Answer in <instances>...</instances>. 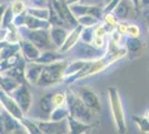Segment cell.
<instances>
[{
    "mask_svg": "<svg viewBox=\"0 0 149 134\" xmlns=\"http://www.w3.org/2000/svg\"><path fill=\"white\" fill-rule=\"evenodd\" d=\"M21 39L29 40L40 51H57L49 36V29H28L25 26L17 28Z\"/></svg>",
    "mask_w": 149,
    "mask_h": 134,
    "instance_id": "obj_1",
    "label": "cell"
},
{
    "mask_svg": "<svg viewBox=\"0 0 149 134\" xmlns=\"http://www.w3.org/2000/svg\"><path fill=\"white\" fill-rule=\"evenodd\" d=\"M67 64L68 63L66 59H61L51 64L45 65L41 75L36 85L39 87H47V86H52L55 84H58L63 79V72Z\"/></svg>",
    "mask_w": 149,
    "mask_h": 134,
    "instance_id": "obj_2",
    "label": "cell"
},
{
    "mask_svg": "<svg viewBox=\"0 0 149 134\" xmlns=\"http://www.w3.org/2000/svg\"><path fill=\"white\" fill-rule=\"evenodd\" d=\"M108 102L110 105L113 123L116 128L120 134H124L127 130L126 126V115H125L124 105L121 97L119 95L118 89L116 87H109L108 88Z\"/></svg>",
    "mask_w": 149,
    "mask_h": 134,
    "instance_id": "obj_3",
    "label": "cell"
},
{
    "mask_svg": "<svg viewBox=\"0 0 149 134\" xmlns=\"http://www.w3.org/2000/svg\"><path fill=\"white\" fill-rule=\"evenodd\" d=\"M67 107L69 109V115L78 121L84 123H90L93 120L91 109L86 106V104L81 101V98L71 91H67Z\"/></svg>",
    "mask_w": 149,
    "mask_h": 134,
    "instance_id": "obj_4",
    "label": "cell"
},
{
    "mask_svg": "<svg viewBox=\"0 0 149 134\" xmlns=\"http://www.w3.org/2000/svg\"><path fill=\"white\" fill-rule=\"evenodd\" d=\"M74 59L79 60H97L102 58L107 53V49H98L91 44L78 40V43L68 51ZM67 53V54H68Z\"/></svg>",
    "mask_w": 149,
    "mask_h": 134,
    "instance_id": "obj_5",
    "label": "cell"
},
{
    "mask_svg": "<svg viewBox=\"0 0 149 134\" xmlns=\"http://www.w3.org/2000/svg\"><path fill=\"white\" fill-rule=\"evenodd\" d=\"M10 95L17 102L19 107L24 112V114L29 112L32 104V96H31L30 88L28 87V84H20Z\"/></svg>",
    "mask_w": 149,
    "mask_h": 134,
    "instance_id": "obj_6",
    "label": "cell"
},
{
    "mask_svg": "<svg viewBox=\"0 0 149 134\" xmlns=\"http://www.w3.org/2000/svg\"><path fill=\"white\" fill-rule=\"evenodd\" d=\"M0 104H1L3 111H6L7 113H9L15 119H17L18 121L25 116L24 112L19 107L17 102L13 98V96L6 93L2 89H0Z\"/></svg>",
    "mask_w": 149,
    "mask_h": 134,
    "instance_id": "obj_7",
    "label": "cell"
},
{
    "mask_svg": "<svg viewBox=\"0 0 149 134\" xmlns=\"http://www.w3.org/2000/svg\"><path fill=\"white\" fill-rule=\"evenodd\" d=\"M77 95L81 98V101L86 104L89 109H91V112H99L100 111V101L98 95L89 87H79L77 89Z\"/></svg>",
    "mask_w": 149,
    "mask_h": 134,
    "instance_id": "obj_8",
    "label": "cell"
},
{
    "mask_svg": "<svg viewBox=\"0 0 149 134\" xmlns=\"http://www.w3.org/2000/svg\"><path fill=\"white\" fill-rule=\"evenodd\" d=\"M68 7L74 18L84 16V15H90V16H93V17L100 19L102 16V11L99 7L93 6V5H80L78 2V4H74V5H69Z\"/></svg>",
    "mask_w": 149,
    "mask_h": 134,
    "instance_id": "obj_9",
    "label": "cell"
},
{
    "mask_svg": "<svg viewBox=\"0 0 149 134\" xmlns=\"http://www.w3.org/2000/svg\"><path fill=\"white\" fill-rule=\"evenodd\" d=\"M45 65L36 62H27L25 66V78L28 85H36Z\"/></svg>",
    "mask_w": 149,
    "mask_h": 134,
    "instance_id": "obj_10",
    "label": "cell"
},
{
    "mask_svg": "<svg viewBox=\"0 0 149 134\" xmlns=\"http://www.w3.org/2000/svg\"><path fill=\"white\" fill-rule=\"evenodd\" d=\"M82 28H84L82 26L78 25V26H76V27H74L70 32H68L67 37L65 39L62 46L58 49V51L61 53V54H67V53L74 47V45L78 43V40L80 38V34H81Z\"/></svg>",
    "mask_w": 149,
    "mask_h": 134,
    "instance_id": "obj_11",
    "label": "cell"
},
{
    "mask_svg": "<svg viewBox=\"0 0 149 134\" xmlns=\"http://www.w3.org/2000/svg\"><path fill=\"white\" fill-rule=\"evenodd\" d=\"M20 53L26 59V62H35L41 54V51L35 45L26 39L20 40Z\"/></svg>",
    "mask_w": 149,
    "mask_h": 134,
    "instance_id": "obj_12",
    "label": "cell"
},
{
    "mask_svg": "<svg viewBox=\"0 0 149 134\" xmlns=\"http://www.w3.org/2000/svg\"><path fill=\"white\" fill-rule=\"evenodd\" d=\"M26 63H27L26 59L22 57L20 59V62H19L16 66H13V67L5 70V72H2V73H0V74H3V75H6V76L11 77V78L16 79V81L19 82L20 84H28L26 82V78H25Z\"/></svg>",
    "mask_w": 149,
    "mask_h": 134,
    "instance_id": "obj_13",
    "label": "cell"
},
{
    "mask_svg": "<svg viewBox=\"0 0 149 134\" xmlns=\"http://www.w3.org/2000/svg\"><path fill=\"white\" fill-rule=\"evenodd\" d=\"M68 35V30L65 27L60 26H51L49 28V36L50 39L52 41V44L55 45L57 51L60 48L65 41V39Z\"/></svg>",
    "mask_w": 149,
    "mask_h": 134,
    "instance_id": "obj_14",
    "label": "cell"
},
{
    "mask_svg": "<svg viewBox=\"0 0 149 134\" xmlns=\"http://www.w3.org/2000/svg\"><path fill=\"white\" fill-rule=\"evenodd\" d=\"M67 124H68V134H85L93 128L90 124L78 121L71 117L70 115L67 117Z\"/></svg>",
    "mask_w": 149,
    "mask_h": 134,
    "instance_id": "obj_15",
    "label": "cell"
},
{
    "mask_svg": "<svg viewBox=\"0 0 149 134\" xmlns=\"http://www.w3.org/2000/svg\"><path fill=\"white\" fill-rule=\"evenodd\" d=\"M61 59H65V54H61L58 51H41L40 56L35 62L42 65H48L55 63L57 60H61Z\"/></svg>",
    "mask_w": 149,
    "mask_h": 134,
    "instance_id": "obj_16",
    "label": "cell"
},
{
    "mask_svg": "<svg viewBox=\"0 0 149 134\" xmlns=\"http://www.w3.org/2000/svg\"><path fill=\"white\" fill-rule=\"evenodd\" d=\"M25 27H27L28 29H49L51 25L48 20L39 19L26 13Z\"/></svg>",
    "mask_w": 149,
    "mask_h": 134,
    "instance_id": "obj_17",
    "label": "cell"
},
{
    "mask_svg": "<svg viewBox=\"0 0 149 134\" xmlns=\"http://www.w3.org/2000/svg\"><path fill=\"white\" fill-rule=\"evenodd\" d=\"M20 83L13 79L11 77L6 76L3 74H0V89L5 91L8 94H11L15 89L18 87Z\"/></svg>",
    "mask_w": 149,
    "mask_h": 134,
    "instance_id": "obj_18",
    "label": "cell"
},
{
    "mask_svg": "<svg viewBox=\"0 0 149 134\" xmlns=\"http://www.w3.org/2000/svg\"><path fill=\"white\" fill-rule=\"evenodd\" d=\"M2 116H3V126H5V134H10L13 131H15L17 128H19L21 124L20 122L15 119L13 116L7 113L6 111H2Z\"/></svg>",
    "mask_w": 149,
    "mask_h": 134,
    "instance_id": "obj_19",
    "label": "cell"
},
{
    "mask_svg": "<svg viewBox=\"0 0 149 134\" xmlns=\"http://www.w3.org/2000/svg\"><path fill=\"white\" fill-rule=\"evenodd\" d=\"M27 15H30L32 17H36L39 19L48 20L49 19V9L48 7H29L27 6L26 10Z\"/></svg>",
    "mask_w": 149,
    "mask_h": 134,
    "instance_id": "obj_20",
    "label": "cell"
},
{
    "mask_svg": "<svg viewBox=\"0 0 149 134\" xmlns=\"http://www.w3.org/2000/svg\"><path fill=\"white\" fill-rule=\"evenodd\" d=\"M69 116V109L67 106H61V107H54L52 111L50 112L48 120L49 121H62L66 120Z\"/></svg>",
    "mask_w": 149,
    "mask_h": 134,
    "instance_id": "obj_21",
    "label": "cell"
},
{
    "mask_svg": "<svg viewBox=\"0 0 149 134\" xmlns=\"http://www.w3.org/2000/svg\"><path fill=\"white\" fill-rule=\"evenodd\" d=\"M21 58H22V55H21L20 51H18L17 54H15L13 56L6 58V59L0 60V73H2V72H5V70L9 69V68H11L13 66H16V65L20 62Z\"/></svg>",
    "mask_w": 149,
    "mask_h": 134,
    "instance_id": "obj_22",
    "label": "cell"
},
{
    "mask_svg": "<svg viewBox=\"0 0 149 134\" xmlns=\"http://www.w3.org/2000/svg\"><path fill=\"white\" fill-rule=\"evenodd\" d=\"M112 11H113V15H115V17H116L117 19L123 20V19H125V18H127V16H128L129 6H128V4H127L126 0H120L119 4L115 7V9H113Z\"/></svg>",
    "mask_w": 149,
    "mask_h": 134,
    "instance_id": "obj_23",
    "label": "cell"
},
{
    "mask_svg": "<svg viewBox=\"0 0 149 134\" xmlns=\"http://www.w3.org/2000/svg\"><path fill=\"white\" fill-rule=\"evenodd\" d=\"M19 122H20V124L25 128V130L27 131L28 134H42L41 130L38 126L37 122L28 120V119H26L25 116H24L21 120H19Z\"/></svg>",
    "mask_w": 149,
    "mask_h": 134,
    "instance_id": "obj_24",
    "label": "cell"
},
{
    "mask_svg": "<svg viewBox=\"0 0 149 134\" xmlns=\"http://www.w3.org/2000/svg\"><path fill=\"white\" fill-rule=\"evenodd\" d=\"M51 97H52V94H46V95H44L41 97V100L39 102V107L42 111V113H45L47 116H49L50 112L54 109Z\"/></svg>",
    "mask_w": 149,
    "mask_h": 134,
    "instance_id": "obj_25",
    "label": "cell"
},
{
    "mask_svg": "<svg viewBox=\"0 0 149 134\" xmlns=\"http://www.w3.org/2000/svg\"><path fill=\"white\" fill-rule=\"evenodd\" d=\"M77 22L78 25L82 26V27H95L100 22V19L90 16V15H84L80 17H77Z\"/></svg>",
    "mask_w": 149,
    "mask_h": 134,
    "instance_id": "obj_26",
    "label": "cell"
},
{
    "mask_svg": "<svg viewBox=\"0 0 149 134\" xmlns=\"http://www.w3.org/2000/svg\"><path fill=\"white\" fill-rule=\"evenodd\" d=\"M13 10L10 8V5H7L6 9H5V13L2 15V19H1V26L0 28H3V29H7L9 27H11L13 25Z\"/></svg>",
    "mask_w": 149,
    "mask_h": 134,
    "instance_id": "obj_27",
    "label": "cell"
},
{
    "mask_svg": "<svg viewBox=\"0 0 149 134\" xmlns=\"http://www.w3.org/2000/svg\"><path fill=\"white\" fill-rule=\"evenodd\" d=\"M52 105L54 107H61V106H67V96L66 93L58 92V93H52Z\"/></svg>",
    "mask_w": 149,
    "mask_h": 134,
    "instance_id": "obj_28",
    "label": "cell"
},
{
    "mask_svg": "<svg viewBox=\"0 0 149 134\" xmlns=\"http://www.w3.org/2000/svg\"><path fill=\"white\" fill-rule=\"evenodd\" d=\"M10 8L13 10V15H20L26 13L27 10V4L24 0H13L10 4Z\"/></svg>",
    "mask_w": 149,
    "mask_h": 134,
    "instance_id": "obj_29",
    "label": "cell"
},
{
    "mask_svg": "<svg viewBox=\"0 0 149 134\" xmlns=\"http://www.w3.org/2000/svg\"><path fill=\"white\" fill-rule=\"evenodd\" d=\"M140 47H141V43L138 39V37H128L127 40H126V48H127V51L135 53V51H139Z\"/></svg>",
    "mask_w": 149,
    "mask_h": 134,
    "instance_id": "obj_30",
    "label": "cell"
},
{
    "mask_svg": "<svg viewBox=\"0 0 149 134\" xmlns=\"http://www.w3.org/2000/svg\"><path fill=\"white\" fill-rule=\"evenodd\" d=\"M134 121L137 124L138 128L143 133H149V121L145 116H135Z\"/></svg>",
    "mask_w": 149,
    "mask_h": 134,
    "instance_id": "obj_31",
    "label": "cell"
},
{
    "mask_svg": "<svg viewBox=\"0 0 149 134\" xmlns=\"http://www.w3.org/2000/svg\"><path fill=\"white\" fill-rule=\"evenodd\" d=\"M93 38V27H84L80 34V38L79 40L84 41V43H88L91 44V40Z\"/></svg>",
    "mask_w": 149,
    "mask_h": 134,
    "instance_id": "obj_32",
    "label": "cell"
},
{
    "mask_svg": "<svg viewBox=\"0 0 149 134\" xmlns=\"http://www.w3.org/2000/svg\"><path fill=\"white\" fill-rule=\"evenodd\" d=\"M25 19H26V13H20V15H15L13 25L15 26L16 28H19V27H21V26H25Z\"/></svg>",
    "mask_w": 149,
    "mask_h": 134,
    "instance_id": "obj_33",
    "label": "cell"
},
{
    "mask_svg": "<svg viewBox=\"0 0 149 134\" xmlns=\"http://www.w3.org/2000/svg\"><path fill=\"white\" fill-rule=\"evenodd\" d=\"M127 35H128V37H139V35H140V28L137 25H128Z\"/></svg>",
    "mask_w": 149,
    "mask_h": 134,
    "instance_id": "obj_34",
    "label": "cell"
},
{
    "mask_svg": "<svg viewBox=\"0 0 149 134\" xmlns=\"http://www.w3.org/2000/svg\"><path fill=\"white\" fill-rule=\"evenodd\" d=\"M105 22L107 24V25L111 26V27H113V26H117V24H118V19L115 17V15L113 13H106L105 15Z\"/></svg>",
    "mask_w": 149,
    "mask_h": 134,
    "instance_id": "obj_35",
    "label": "cell"
},
{
    "mask_svg": "<svg viewBox=\"0 0 149 134\" xmlns=\"http://www.w3.org/2000/svg\"><path fill=\"white\" fill-rule=\"evenodd\" d=\"M29 7H48V0H28Z\"/></svg>",
    "mask_w": 149,
    "mask_h": 134,
    "instance_id": "obj_36",
    "label": "cell"
},
{
    "mask_svg": "<svg viewBox=\"0 0 149 134\" xmlns=\"http://www.w3.org/2000/svg\"><path fill=\"white\" fill-rule=\"evenodd\" d=\"M106 32L105 29V26L104 25H97L96 27V29H93V36H96V37H102V38H105Z\"/></svg>",
    "mask_w": 149,
    "mask_h": 134,
    "instance_id": "obj_37",
    "label": "cell"
},
{
    "mask_svg": "<svg viewBox=\"0 0 149 134\" xmlns=\"http://www.w3.org/2000/svg\"><path fill=\"white\" fill-rule=\"evenodd\" d=\"M10 134H28V133H27V131L25 130V128H24L22 125H20L19 128H17L15 131H13Z\"/></svg>",
    "mask_w": 149,
    "mask_h": 134,
    "instance_id": "obj_38",
    "label": "cell"
},
{
    "mask_svg": "<svg viewBox=\"0 0 149 134\" xmlns=\"http://www.w3.org/2000/svg\"><path fill=\"white\" fill-rule=\"evenodd\" d=\"M0 134H5V126H3V116H2V112L0 113Z\"/></svg>",
    "mask_w": 149,
    "mask_h": 134,
    "instance_id": "obj_39",
    "label": "cell"
},
{
    "mask_svg": "<svg viewBox=\"0 0 149 134\" xmlns=\"http://www.w3.org/2000/svg\"><path fill=\"white\" fill-rule=\"evenodd\" d=\"M7 34V29L0 28V41H5V36Z\"/></svg>",
    "mask_w": 149,
    "mask_h": 134,
    "instance_id": "obj_40",
    "label": "cell"
},
{
    "mask_svg": "<svg viewBox=\"0 0 149 134\" xmlns=\"http://www.w3.org/2000/svg\"><path fill=\"white\" fill-rule=\"evenodd\" d=\"M7 5H0V26H1V19H2V15L5 13Z\"/></svg>",
    "mask_w": 149,
    "mask_h": 134,
    "instance_id": "obj_41",
    "label": "cell"
},
{
    "mask_svg": "<svg viewBox=\"0 0 149 134\" xmlns=\"http://www.w3.org/2000/svg\"><path fill=\"white\" fill-rule=\"evenodd\" d=\"M130 1L135 6H139V2H140V0H130Z\"/></svg>",
    "mask_w": 149,
    "mask_h": 134,
    "instance_id": "obj_42",
    "label": "cell"
},
{
    "mask_svg": "<svg viewBox=\"0 0 149 134\" xmlns=\"http://www.w3.org/2000/svg\"><path fill=\"white\" fill-rule=\"evenodd\" d=\"M140 2L143 5H149V0H140Z\"/></svg>",
    "mask_w": 149,
    "mask_h": 134,
    "instance_id": "obj_43",
    "label": "cell"
},
{
    "mask_svg": "<svg viewBox=\"0 0 149 134\" xmlns=\"http://www.w3.org/2000/svg\"><path fill=\"white\" fill-rule=\"evenodd\" d=\"M145 117H146V119H147V120L149 121V109H147V111H146V114H145Z\"/></svg>",
    "mask_w": 149,
    "mask_h": 134,
    "instance_id": "obj_44",
    "label": "cell"
},
{
    "mask_svg": "<svg viewBox=\"0 0 149 134\" xmlns=\"http://www.w3.org/2000/svg\"><path fill=\"white\" fill-rule=\"evenodd\" d=\"M110 1H111V0H104V2H105V6H107V5H108Z\"/></svg>",
    "mask_w": 149,
    "mask_h": 134,
    "instance_id": "obj_45",
    "label": "cell"
},
{
    "mask_svg": "<svg viewBox=\"0 0 149 134\" xmlns=\"http://www.w3.org/2000/svg\"><path fill=\"white\" fill-rule=\"evenodd\" d=\"M147 25H148V28H149V16H147Z\"/></svg>",
    "mask_w": 149,
    "mask_h": 134,
    "instance_id": "obj_46",
    "label": "cell"
},
{
    "mask_svg": "<svg viewBox=\"0 0 149 134\" xmlns=\"http://www.w3.org/2000/svg\"><path fill=\"white\" fill-rule=\"evenodd\" d=\"M2 112V106H1V104H0V113Z\"/></svg>",
    "mask_w": 149,
    "mask_h": 134,
    "instance_id": "obj_47",
    "label": "cell"
}]
</instances>
